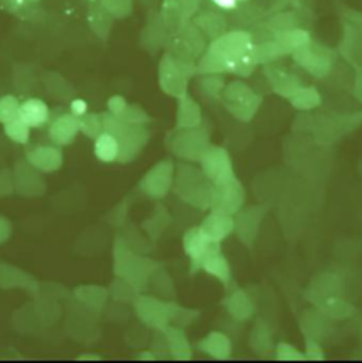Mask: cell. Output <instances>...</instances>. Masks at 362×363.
<instances>
[{"mask_svg":"<svg viewBox=\"0 0 362 363\" xmlns=\"http://www.w3.org/2000/svg\"><path fill=\"white\" fill-rule=\"evenodd\" d=\"M125 122L135 123V125H145L146 122L150 121V118L136 105H126V108L118 115Z\"/></svg>","mask_w":362,"mask_h":363,"instance_id":"ab89813d","label":"cell"},{"mask_svg":"<svg viewBox=\"0 0 362 363\" xmlns=\"http://www.w3.org/2000/svg\"><path fill=\"white\" fill-rule=\"evenodd\" d=\"M20 102L13 95H6L0 98V123L6 125L18 118Z\"/></svg>","mask_w":362,"mask_h":363,"instance_id":"d590c367","label":"cell"},{"mask_svg":"<svg viewBox=\"0 0 362 363\" xmlns=\"http://www.w3.org/2000/svg\"><path fill=\"white\" fill-rule=\"evenodd\" d=\"M197 75V64L184 61L166 52L159 67V81L162 89L172 96L187 95L188 81Z\"/></svg>","mask_w":362,"mask_h":363,"instance_id":"5b68a950","label":"cell"},{"mask_svg":"<svg viewBox=\"0 0 362 363\" xmlns=\"http://www.w3.org/2000/svg\"><path fill=\"white\" fill-rule=\"evenodd\" d=\"M175 180V166L170 160L155 166L141 182V188L152 198H163L168 195Z\"/></svg>","mask_w":362,"mask_h":363,"instance_id":"7c38bea8","label":"cell"},{"mask_svg":"<svg viewBox=\"0 0 362 363\" xmlns=\"http://www.w3.org/2000/svg\"><path fill=\"white\" fill-rule=\"evenodd\" d=\"M104 132L114 135L119 143V162L133 160L149 140V130L143 125H135L122 121L114 113L102 115Z\"/></svg>","mask_w":362,"mask_h":363,"instance_id":"3957f363","label":"cell"},{"mask_svg":"<svg viewBox=\"0 0 362 363\" xmlns=\"http://www.w3.org/2000/svg\"><path fill=\"white\" fill-rule=\"evenodd\" d=\"M170 38L169 31L165 28L159 13L155 17H150L148 27L143 30L142 34V43L146 47V50H150L152 52H156L160 47H166L168 41Z\"/></svg>","mask_w":362,"mask_h":363,"instance_id":"44dd1931","label":"cell"},{"mask_svg":"<svg viewBox=\"0 0 362 363\" xmlns=\"http://www.w3.org/2000/svg\"><path fill=\"white\" fill-rule=\"evenodd\" d=\"M79 132V118L72 113H64L58 116L50 126V138L58 146L72 143Z\"/></svg>","mask_w":362,"mask_h":363,"instance_id":"e0dca14e","label":"cell"},{"mask_svg":"<svg viewBox=\"0 0 362 363\" xmlns=\"http://www.w3.org/2000/svg\"><path fill=\"white\" fill-rule=\"evenodd\" d=\"M201 269L204 272H207L208 274L216 277L224 286H228L231 281V269L229 264L226 262V259L224 257V255L221 252H216L214 255H211L201 266Z\"/></svg>","mask_w":362,"mask_h":363,"instance_id":"4dcf8cb0","label":"cell"},{"mask_svg":"<svg viewBox=\"0 0 362 363\" xmlns=\"http://www.w3.org/2000/svg\"><path fill=\"white\" fill-rule=\"evenodd\" d=\"M323 311L326 313L327 317L343 320V318H349L354 310L353 307H350V304L344 301H340L337 298H327L323 303Z\"/></svg>","mask_w":362,"mask_h":363,"instance_id":"8d00e7d4","label":"cell"},{"mask_svg":"<svg viewBox=\"0 0 362 363\" xmlns=\"http://www.w3.org/2000/svg\"><path fill=\"white\" fill-rule=\"evenodd\" d=\"M168 344H169V351L172 352V357L177 361H188L191 359V348L187 341V337L180 327H166L163 330Z\"/></svg>","mask_w":362,"mask_h":363,"instance_id":"cb8c5ba5","label":"cell"},{"mask_svg":"<svg viewBox=\"0 0 362 363\" xmlns=\"http://www.w3.org/2000/svg\"><path fill=\"white\" fill-rule=\"evenodd\" d=\"M248 1H251V0H238V3H248Z\"/></svg>","mask_w":362,"mask_h":363,"instance_id":"f907efd6","label":"cell"},{"mask_svg":"<svg viewBox=\"0 0 362 363\" xmlns=\"http://www.w3.org/2000/svg\"><path fill=\"white\" fill-rule=\"evenodd\" d=\"M265 74L269 79V84L272 85V89L276 94H279L280 96L290 98L302 86V84L296 75L285 71L283 68L272 65V62L266 64Z\"/></svg>","mask_w":362,"mask_h":363,"instance_id":"2e32d148","label":"cell"},{"mask_svg":"<svg viewBox=\"0 0 362 363\" xmlns=\"http://www.w3.org/2000/svg\"><path fill=\"white\" fill-rule=\"evenodd\" d=\"M27 159L31 166H34L40 170H43V166H44V172L50 173V172L57 170L61 166L62 156H61L60 150L45 147V149L33 150L31 153H28Z\"/></svg>","mask_w":362,"mask_h":363,"instance_id":"484cf974","label":"cell"},{"mask_svg":"<svg viewBox=\"0 0 362 363\" xmlns=\"http://www.w3.org/2000/svg\"><path fill=\"white\" fill-rule=\"evenodd\" d=\"M182 246L185 255L191 259V273H195L201 269L202 263L214 253L221 252L219 243L209 240L198 226L188 229L184 233Z\"/></svg>","mask_w":362,"mask_h":363,"instance_id":"8fae6325","label":"cell"},{"mask_svg":"<svg viewBox=\"0 0 362 363\" xmlns=\"http://www.w3.org/2000/svg\"><path fill=\"white\" fill-rule=\"evenodd\" d=\"M191 21L198 27V30L207 37V40L212 41L226 33L228 27V20L215 13V11H204V13H197Z\"/></svg>","mask_w":362,"mask_h":363,"instance_id":"d6986e66","label":"cell"},{"mask_svg":"<svg viewBox=\"0 0 362 363\" xmlns=\"http://www.w3.org/2000/svg\"><path fill=\"white\" fill-rule=\"evenodd\" d=\"M268 206L265 205H258V206H251L246 209H241L236 215L235 220V229L234 232H236L238 238L248 246L252 245L256 232L259 229V225L262 222L263 215L266 213Z\"/></svg>","mask_w":362,"mask_h":363,"instance_id":"4fadbf2b","label":"cell"},{"mask_svg":"<svg viewBox=\"0 0 362 363\" xmlns=\"http://www.w3.org/2000/svg\"><path fill=\"white\" fill-rule=\"evenodd\" d=\"M245 202V189L236 179L226 184L214 185L209 199V211L236 215Z\"/></svg>","mask_w":362,"mask_h":363,"instance_id":"30bf717a","label":"cell"},{"mask_svg":"<svg viewBox=\"0 0 362 363\" xmlns=\"http://www.w3.org/2000/svg\"><path fill=\"white\" fill-rule=\"evenodd\" d=\"M126 101L122 98V96H114L111 98L109 101V109H111V113H114L115 116H118L125 108H126Z\"/></svg>","mask_w":362,"mask_h":363,"instance_id":"f6af8a7d","label":"cell"},{"mask_svg":"<svg viewBox=\"0 0 362 363\" xmlns=\"http://www.w3.org/2000/svg\"><path fill=\"white\" fill-rule=\"evenodd\" d=\"M166 47L169 48L168 52L173 57L197 64L208 45L207 37L191 20H188L176 34L169 38Z\"/></svg>","mask_w":362,"mask_h":363,"instance_id":"8992f818","label":"cell"},{"mask_svg":"<svg viewBox=\"0 0 362 363\" xmlns=\"http://www.w3.org/2000/svg\"><path fill=\"white\" fill-rule=\"evenodd\" d=\"M198 228L209 240L221 243L234 232L235 220L232 215L209 211Z\"/></svg>","mask_w":362,"mask_h":363,"instance_id":"5bb4252c","label":"cell"},{"mask_svg":"<svg viewBox=\"0 0 362 363\" xmlns=\"http://www.w3.org/2000/svg\"><path fill=\"white\" fill-rule=\"evenodd\" d=\"M356 95L358 96V99L362 102V68L358 69L357 79H356Z\"/></svg>","mask_w":362,"mask_h":363,"instance_id":"c3c4849f","label":"cell"},{"mask_svg":"<svg viewBox=\"0 0 362 363\" xmlns=\"http://www.w3.org/2000/svg\"><path fill=\"white\" fill-rule=\"evenodd\" d=\"M201 170L212 185H221L235 180L234 166L228 152L218 146H209L201 156Z\"/></svg>","mask_w":362,"mask_h":363,"instance_id":"9c48e42d","label":"cell"},{"mask_svg":"<svg viewBox=\"0 0 362 363\" xmlns=\"http://www.w3.org/2000/svg\"><path fill=\"white\" fill-rule=\"evenodd\" d=\"M224 86L225 81L221 77V74H207L199 79L201 91L212 99H221Z\"/></svg>","mask_w":362,"mask_h":363,"instance_id":"836d02e7","label":"cell"},{"mask_svg":"<svg viewBox=\"0 0 362 363\" xmlns=\"http://www.w3.org/2000/svg\"><path fill=\"white\" fill-rule=\"evenodd\" d=\"M225 304L229 314L238 321H245L253 314V304L243 290H236L232 293Z\"/></svg>","mask_w":362,"mask_h":363,"instance_id":"4316f807","label":"cell"},{"mask_svg":"<svg viewBox=\"0 0 362 363\" xmlns=\"http://www.w3.org/2000/svg\"><path fill=\"white\" fill-rule=\"evenodd\" d=\"M85 1L89 4V3H99L101 0H85Z\"/></svg>","mask_w":362,"mask_h":363,"instance_id":"681fc988","label":"cell"},{"mask_svg":"<svg viewBox=\"0 0 362 363\" xmlns=\"http://www.w3.org/2000/svg\"><path fill=\"white\" fill-rule=\"evenodd\" d=\"M71 113L72 115H75V116H78V118H82L85 113H87V111H88V105H87V102L85 101H82V99H74L72 102H71Z\"/></svg>","mask_w":362,"mask_h":363,"instance_id":"bcb514c9","label":"cell"},{"mask_svg":"<svg viewBox=\"0 0 362 363\" xmlns=\"http://www.w3.org/2000/svg\"><path fill=\"white\" fill-rule=\"evenodd\" d=\"M306 361H323L324 359V352L320 344L317 342L316 338L307 337L306 338Z\"/></svg>","mask_w":362,"mask_h":363,"instance_id":"b9f144b4","label":"cell"},{"mask_svg":"<svg viewBox=\"0 0 362 363\" xmlns=\"http://www.w3.org/2000/svg\"><path fill=\"white\" fill-rule=\"evenodd\" d=\"M276 358L279 361H306V357L289 344H279L278 345Z\"/></svg>","mask_w":362,"mask_h":363,"instance_id":"60d3db41","label":"cell"},{"mask_svg":"<svg viewBox=\"0 0 362 363\" xmlns=\"http://www.w3.org/2000/svg\"><path fill=\"white\" fill-rule=\"evenodd\" d=\"M201 352L209 355L216 361H225L231 357V342L228 337L221 333H211L199 344Z\"/></svg>","mask_w":362,"mask_h":363,"instance_id":"7402d4cb","label":"cell"},{"mask_svg":"<svg viewBox=\"0 0 362 363\" xmlns=\"http://www.w3.org/2000/svg\"><path fill=\"white\" fill-rule=\"evenodd\" d=\"M180 4L182 16L185 18V21L191 20L197 13H198V6L201 3V0H177Z\"/></svg>","mask_w":362,"mask_h":363,"instance_id":"7bdbcfd3","label":"cell"},{"mask_svg":"<svg viewBox=\"0 0 362 363\" xmlns=\"http://www.w3.org/2000/svg\"><path fill=\"white\" fill-rule=\"evenodd\" d=\"M216 7L222 9V10H234L238 6V0H211Z\"/></svg>","mask_w":362,"mask_h":363,"instance_id":"7dc6e473","label":"cell"},{"mask_svg":"<svg viewBox=\"0 0 362 363\" xmlns=\"http://www.w3.org/2000/svg\"><path fill=\"white\" fill-rule=\"evenodd\" d=\"M38 1L40 0H0V9L23 17V14H28Z\"/></svg>","mask_w":362,"mask_h":363,"instance_id":"f35d334b","label":"cell"},{"mask_svg":"<svg viewBox=\"0 0 362 363\" xmlns=\"http://www.w3.org/2000/svg\"><path fill=\"white\" fill-rule=\"evenodd\" d=\"M88 24L91 30L97 34L101 40H108L112 26H114V16L101 4V3H89L88 4Z\"/></svg>","mask_w":362,"mask_h":363,"instance_id":"ffe728a7","label":"cell"},{"mask_svg":"<svg viewBox=\"0 0 362 363\" xmlns=\"http://www.w3.org/2000/svg\"><path fill=\"white\" fill-rule=\"evenodd\" d=\"M177 129H191L201 126V109L198 104L188 95L179 98Z\"/></svg>","mask_w":362,"mask_h":363,"instance_id":"603a6c76","label":"cell"},{"mask_svg":"<svg viewBox=\"0 0 362 363\" xmlns=\"http://www.w3.org/2000/svg\"><path fill=\"white\" fill-rule=\"evenodd\" d=\"M252 55L255 62L259 65V64H270L278 58H282L283 55H286V52L282 50V47L278 44L275 38H270V40L253 44Z\"/></svg>","mask_w":362,"mask_h":363,"instance_id":"f546056e","label":"cell"},{"mask_svg":"<svg viewBox=\"0 0 362 363\" xmlns=\"http://www.w3.org/2000/svg\"><path fill=\"white\" fill-rule=\"evenodd\" d=\"M179 130L170 142L172 152L181 160L199 162L202 153L211 146L207 129L198 126Z\"/></svg>","mask_w":362,"mask_h":363,"instance_id":"52a82bcc","label":"cell"},{"mask_svg":"<svg viewBox=\"0 0 362 363\" xmlns=\"http://www.w3.org/2000/svg\"><path fill=\"white\" fill-rule=\"evenodd\" d=\"M275 40L287 55L296 51L297 48H300L302 45H305L306 43H309L310 34L306 30L296 27V28H290V30L275 34Z\"/></svg>","mask_w":362,"mask_h":363,"instance_id":"83f0119b","label":"cell"},{"mask_svg":"<svg viewBox=\"0 0 362 363\" xmlns=\"http://www.w3.org/2000/svg\"><path fill=\"white\" fill-rule=\"evenodd\" d=\"M136 310L141 317L148 325L156 328V330H165L169 323V314H168V304L160 303L155 298L143 297L139 298L136 303Z\"/></svg>","mask_w":362,"mask_h":363,"instance_id":"9a60e30c","label":"cell"},{"mask_svg":"<svg viewBox=\"0 0 362 363\" xmlns=\"http://www.w3.org/2000/svg\"><path fill=\"white\" fill-rule=\"evenodd\" d=\"M221 101L232 116L242 122H249L258 112L262 96L243 81H232L224 86Z\"/></svg>","mask_w":362,"mask_h":363,"instance_id":"277c9868","label":"cell"},{"mask_svg":"<svg viewBox=\"0 0 362 363\" xmlns=\"http://www.w3.org/2000/svg\"><path fill=\"white\" fill-rule=\"evenodd\" d=\"M295 61L310 75L324 78L333 67V54L329 48L313 43L312 40L292 52Z\"/></svg>","mask_w":362,"mask_h":363,"instance_id":"ba28073f","label":"cell"},{"mask_svg":"<svg viewBox=\"0 0 362 363\" xmlns=\"http://www.w3.org/2000/svg\"><path fill=\"white\" fill-rule=\"evenodd\" d=\"M293 108L302 112L312 111L322 104V96L313 86H300L290 98H287Z\"/></svg>","mask_w":362,"mask_h":363,"instance_id":"1f68e13d","label":"cell"},{"mask_svg":"<svg viewBox=\"0 0 362 363\" xmlns=\"http://www.w3.org/2000/svg\"><path fill=\"white\" fill-rule=\"evenodd\" d=\"M159 17L165 28L169 31L170 37L176 34L185 23V18L182 16L180 4L177 0H165L159 11Z\"/></svg>","mask_w":362,"mask_h":363,"instance_id":"d4e9b609","label":"cell"},{"mask_svg":"<svg viewBox=\"0 0 362 363\" xmlns=\"http://www.w3.org/2000/svg\"><path fill=\"white\" fill-rule=\"evenodd\" d=\"M299 4H300V0H273L270 4V9L266 11V16L278 11H283V10H292Z\"/></svg>","mask_w":362,"mask_h":363,"instance_id":"ee69618b","label":"cell"},{"mask_svg":"<svg viewBox=\"0 0 362 363\" xmlns=\"http://www.w3.org/2000/svg\"><path fill=\"white\" fill-rule=\"evenodd\" d=\"M95 156L104 163H112L119 159V143L109 132H102L95 140Z\"/></svg>","mask_w":362,"mask_h":363,"instance_id":"f1b7e54d","label":"cell"},{"mask_svg":"<svg viewBox=\"0 0 362 363\" xmlns=\"http://www.w3.org/2000/svg\"><path fill=\"white\" fill-rule=\"evenodd\" d=\"M114 18H126L133 13V0H101L99 1Z\"/></svg>","mask_w":362,"mask_h":363,"instance_id":"74e56055","label":"cell"},{"mask_svg":"<svg viewBox=\"0 0 362 363\" xmlns=\"http://www.w3.org/2000/svg\"><path fill=\"white\" fill-rule=\"evenodd\" d=\"M207 50L221 61L225 72L246 78L258 67L252 55L253 40L251 31L243 28L224 33L209 41Z\"/></svg>","mask_w":362,"mask_h":363,"instance_id":"6da1fadb","label":"cell"},{"mask_svg":"<svg viewBox=\"0 0 362 363\" xmlns=\"http://www.w3.org/2000/svg\"><path fill=\"white\" fill-rule=\"evenodd\" d=\"M50 118V109L44 101L38 98H30L20 104L18 119L26 123L30 129L41 128Z\"/></svg>","mask_w":362,"mask_h":363,"instance_id":"ac0fdd59","label":"cell"},{"mask_svg":"<svg viewBox=\"0 0 362 363\" xmlns=\"http://www.w3.org/2000/svg\"><path fill=\"white\" fill-rule=\"evenodd\" d=\"M266 21L265 26L275 34L290 30V28H296L300 24V20L297 17V14L293 10H283V11H278L273 14L266 16Z\"/></svg>","mask_w":362,"mask_h":363,"instance_id":"d6a6232c","label":"cell"},{"mask_svg":"<svg viewBox=\"0 0 362 363\" xmlns=\"http://www.w3.org/2000/svg\"><path fill=\"white\" fill-rule=\"evenodd\" d=\"M212 184L201 169L190 164H179L175 172V194L185 203L197 209H208L212 192Z\"/></svg>","mask_w":362,"mask_h":363,"instance_id":"7a4b0ae2","label":"cell"},{"mask_svg":"<svg viewBox=\"0 0 362 363\" xmlns=\"http://www.w3.org/2000/svg\"><path fill=\"white\" fill-rule=\"evenodd\" d=\"M4 133L13 142L20 143V145H26L28 142V138H30V128L17 118V119L4 125Z\"/></svg>","mask_w":362,"mask_h":363,"instance_id":"e575fe53","label":"cell"}]
</instances>
